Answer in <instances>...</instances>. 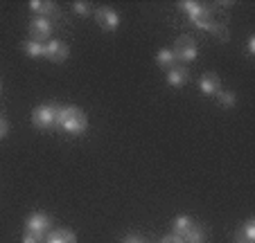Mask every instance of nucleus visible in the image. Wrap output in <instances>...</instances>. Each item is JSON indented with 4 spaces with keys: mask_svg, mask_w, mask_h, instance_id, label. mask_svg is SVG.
<instances>
[{
    "mask_svg": "<svg viewBox=\"0 0 255 243\" xmlns=\"http://www.w3.org/2000/svg\"><path fill=\"white\" fill-rule=\"evenodd\" d=\"M57 126H61L70 135H79L88 129V117L77 106H61L59 108V117H57Z\"/></svg>",
    "mask_w": 255,
    "mask_h": 243,
    "instance_id": "nucleus-1",
    "label": "nucleus"
},
{
    "mask_svg": "<svg viewBox=\"0 0 255 243\" xmlns=\"http://www.w3.org/2000/svg\"><path fill=\"white\" fill-rule=\"evenodd\" d=\"M59 104H43L36 106L32 110V124L41 131H52L57 126V117H59Z\"/></svg>",
    "mask_w": 255,
    "mask_h": 243,
    "instance_id": "nucleus-2",
    "label": "nucleus"
},
{
    "mask_svg": "<svg viewBox=\"0 0 255 243\" xmlns=\"http://www.w3.org/2000/svg\"><path fill=\"white\" fill-rule=\"evenodd\" d=\"M172 52H174L176 63H192L194 59H197V54H199L197 41H194L192 36H188V34H185V36H178Z\"/></svg>",
    "mask_w": 255,
    "mask_h": 243,
    "instance_id": "nucleus-3",
    "label": "nucleus"
},
{
    "mask_svg": "<svg viewBox=\"0 0 255 243\" xmlns=\"http://www.w3.org/2000/svg\"><path fill=\"white\" fill-rule=\"evenodd\" d=\"M93 14H95L97 25H100L104 32H116V29L120 27V16H118V11L111 9V7H100V9H95Z\"/></svg>",
    "mask_w": 255,
    "mask_h": 243,
    "instance_id": "nucleus-4",
    "label": "nucleus"
},
{
    "mask_svg": "<svg viewBox=\"0 0 255 243\" xmlns=\"http://www.w3.org/2000/svg\"><path fill=\"white\" fill-rule=\"evenodd\" d=\"M52 25H54V20L36 16V18H32V23H29V34H32L34 41H41V43H43L45 38L52 34Z\"/></svg>",
    "mask_w": 255,
    "mask_h": 243,
    "instance_id": "nucleus-5",
    "label": "nucleus"
},
{
    "mask_svg": "<svg viewBox=\"0 0 255 243\" xmlns=\"http://www.w3.org/2000/svg\"><path fill=\"white\" fill-rule=\"evenodd\" d=\"M50 228H52V221H50V216L45 214V212H34L27 219V223H25V230L39 232V234H43V237L50 232Z\"/></svg>",
    "mask_w": 255,
    "mask_h": 243,
    "instance_id": "nucleus-6",
    "label": "nucleus"
},
{
    "mask_svg": "<svg viewBox=\"0 0 255 243\" xmlns=\"http://www.w3.org/2000/svg\"><path fill=\"white\" fill-rule=\"evenodd\" d=\"M68 54H70V50H68V45L63 43V41H50V43H45V57L48 61L52 63H63L68 59Z\"/></svg>",
    "mask_w": 255,
    "mask_h": 243,
    "instance_id": "nucleus-7",
    "label": "nucleus"
},
{
    "mask_svg": "<svg viewBox=\"0 0 255 243\" xmlns=\"http://www.w3.org/2000/svg\"><path fill=\"white\" fill-rule=\"evenodd\" d=\"M29 9L36 16H41V18H50V20L59 18V7L54 2H48V0H32Z\"/></svg>",
    "mask_w": 255,
    "mask_h": 243,
    "instance_id": "nucleus-8",
    "label": "nucleus"
},
{
    "mask_svg": "<svg viewBox=\"0 0 255 243\" xmlns=\"http://www.w3.org/2000/svg\"><path fill=\"white\" fill-rule=\"evenodd\" d=\"M199 90L208 97H217V92L222 90V79H219L215 72H206V75L199 79Z\"/></svg>",
    "mask_w": 255,
    "mask_h": 243,
    "instance_id": "nucleus-9",
    "label": "nucleus"
},
{
    "mask_svg": "<svg viewBox=\"0 0 255 243\" xmlns=\"http://www.w3.org/2000/svg\"><path fill=\"white\" fill-rule=\"evenodd\" d=\"M188 79H190V72H188V68H183V66H174L167 70V83L174 88L185 86Z\"/></svg>",
    "mask_w": 255,
    "mask_h": 243,
    "instance_id": "nucleus-10",
    "label": "nucleus"
},
{
    "mask_svg": "<svg viewBox=\"0 0 255 243\" xmlns=\"http://www.w3.org/2000/svg\"><path fill=\"white\" fill-rule=\"evenodd\" d=\"M43 243H77V237L66 228H57V230H50Z\"/></svg>",
    "mask_w": 255,
    "mask_h": 243,
    "instance_id": "nucleus-11",
    "label": "nucleus"
},
{
    "mask_svg": "<svg viewBox=\"0 0 255 243\" xmlns=\"http://www.w3.org/2000/svg\"><path fill=\"white\" fill-rule=\"evenodd\" d=\"M181 239H183L185 243H206L208 230H206V225H201V223H192V228H190Z\"/></svg>",
    "mask_w": 255,
    "mask_h": 243,
    "instance_id": "nucleus-12",
    "label": "nucleus"
},
{
    "mask_svg": "<svg viewBox=\"0 0 255 243\" xmlns=\"http://www.w3.org/2000/svg\"><path fill=\"white\" fill-rule=\"evenodd\" d=\"M178 7H181V11H185V14L190 16L192 23L203 14V11H206V7H203L201 2H194V0H183V2H178Z\"/></svg>",
    "mask_w": 255,
    "mask_h": 243,
    "instance_id": "nucleus-13",
    "label": "nucleus"
},
{
    "mask_svg": "<svg viewBox=\"0 0 255 243\" xmlns=\"http://www.w3.org/2000/svg\"><path fill=\"white\" fill-rule=\"evenodd\" d=\"M255 241V221L249 219L244 223V228L235 234V243H253Z\"/></svg>",
    "mask_w": 255,
    "mask_h": 243,
    "instance_id": "nucleus-14",
    "label": "nucleus"
},
{
    "mask_svg": "<svg viewBox=\"0 0 255 243\" xmlns=\"http://www.w3.org/2000/svg\"><path fill=\"white\" fill-rule=\"evenodd\" d=\"M23 52L27 54V57H32V59H41V57H45V43L29 38V41H25L23 43Z\"/></svg>",
    "mask_w": 255,
    "mask_h": 243,
    "instance_id": "nucleus-15",
    "label": "nucleus"
},
{
    "mask_svg": "<svg viewBox=\"0 0 255 243\" xmlns=\"http://www.w3.org/2000/svg\"><path fill=\"white\" fill-rule=\"evenodd\" d=\"M156 63H158V68H163V70H169V68L176 66V59H174V52L172 50H158V54H156Z\"/></svg>",
    "mask_w": 255,
    "mask_h": 243,
    "instance_id": "nucleus-16",
    "label": "nucleus"
},
{
    "mask_svg": "<svg viewBox=\"0 0 255 243\" xmlns=\"http://www.w3.org/2000/svg\"><path fill=\"white\" fill-rule=\"evenodd\" d=\"M192 223H194V221L190 219V216H176V219H174V223H172V230H174L172 234H176V237H183V234L188 232L190 228H192Z\"/></svg>",
    "mask_w": 255,
    "mask_h": 243,
    "instance_id": "nucleus-17",
    "label": "nucleus"
},
{
    "mask_svg": "<svg viewBox=\"0 0 255 243\" xmlns=\"http://www.w3.org/2000/svg\"><path fill=\"white\" fill-rule=\"evenodd\" d=\"M217 99H219V104H222L224 108H233V106L237 104L235 92H231V90H219L217 92Z\"/></svg>",
    "mask_w": 255,
    "mask_h": 243,
    "instance_id": "nucleus-18",
    "label": "nucleus"
},
{
    "mask_svg": "<svg viewBox=\"0 0 255 243\" xmlns=\"http://www.w3.org/2000/svg\"><path fill=\"white\" fill-rule=\"evenodd\" d=\"M45 237L39 232H32V230H25L23 232V239H20V243H43Z\"/></svg>",
    "mask_w": 255,
    "mask_h": 243,
    "instance_id": "nucleus-19",
    "label": "nucleus"
},
{
    "mask_svg": "<svg viewBox=\"0 0 255 243\" xmlns=\"http://www.w3.org/2000/svg\"><path fill=\"white\" fill-rule=\"evenodd\" d=\"M72 11L77 16H93V7L88 5V2H72Z\"/></svg>",
    "mask_w": 255,
    "mask_h": 243,
    "instance_id": "nucleus-20",
    "label": "nucleus"
},
{
    "mask_svg": "<svg viewBox=\"0 0 255 243\" xmlns=\"http://www.w3.org/2000/svg\"><path fill=\"white\" fill-rule=\"evenodd\" d=\"M9 133V124H7V119H5V115H0V140L5 138V135Z\"/></svg>",
    "mask_w": 255,
    "mask_h": 243,
    "instance_id": "nucleus-21",
    "label": "nucleus"
},
{
    "mask_svg": "<svg viewBox=\"0 0 255 243\" xmlns=\"http://www.w3.org/2000/svg\"><path fill=\"white\" fill-rule=\"evenodd\" d=\"M120 243H147V241H144L140 234H129V237H125Z\"/></svg>",
    "mask_w": 255,
    "mask_h": 243,
    "instance_id": "nucleus-22",
    "label": "nucleus"
},
{
    "mask_svg": "<svg viewBox=\"0 0 255 243\" xmlns=\"http://www.w3.org/2000/svg\"><path fill=\"white\" fill-rule=\"evenodd\" d=\"M160 243H185L181 237H176V234H169V237H165Z\"/></svg>",
    "mask_w": 255,
    "mask_h": 243,
    "instance_id": "nucleus-23",
    "label": "nucleus"
},
{
    "mask_svg": "<svg viewBox=\"0 0 255 243\" xmlns=\"http://www.w3.org/2000/svg\"><path fill=\"white\" fill-rule=\"evenodd\" d=\"M246 45H249V48H246V50H249V54L253 57V54H255V36H249V43H246Z\"/></svg>",
    "mask_w": 255,
    "mask_h": 243,
    "instance_id": "nucleus-24",
    "label": "nucleus"
},
{
    "mask_svg": "<svg viewBox=\"0 0 255 243\" xmlns=\"http://www.w3.org/2000/svg\"><path fill=\"white\" fill-rule=\"evenodd\" d=\"M0 88H2V81H0Z\"/></svg>",
    "mask_w": 255,
    "mask_h": 243,
    "instance_id": "nucleus-25",
    "label": "nucleus"
}]
</instances>
